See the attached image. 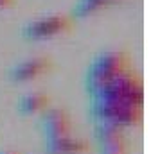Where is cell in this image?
Here are the masks:
<instances>
[{
  "label": "cell",
  "instance_id": "6da1fadb",
  "mask_svg": "<svg viewBox=\"0 0 160 154\" xmlns=\"http://www.w3.org/2000/svg\"><path fill=\"white\" fill-rule=\"evenodd\" d=\"M88 95L94 125H112L128 131L142 118L144 90L133 68L88 91Z\"/></svg>",
  "mask_w": 160,
  "mask_h": 154
},
{
  "label": "cell",
  "instance_id": "7a4b0ae2",
  "mask_svg": "<svg viewBox=\"0 0 160 154\" xmlns=\"http://www.w3.org/2000/svg\"><path fill=\"white\" fill-rule=\"evenodd\" d=\"M131 68H133V65H131V59L126 52L122 50L101 52L99 56H95L92 59V63H90V66L87 70V75H85L87 91H92L97 86L108 82L110 79L128 72Z\"/></svg>",
  "mask_w": 160,
  "mask_h": 154
},
{
  "label": "cell",
  "instance_id": "3957f363",
  "mask_svg": "<svg viewBox=\"0 0 160 154\" xmlns=\"http://www.w3.org/2000/svg\"><path fill=\"white\" fill-rule=\"evenodd\" d=\"M40 134L43 138V143L56 142L59 138H65L74 134V122L70 113L63 108L51 106L49 110L40 115Z\"/></svg>",
  "mask_w": 160,
  "mask_h": 154
},
{
  "label": "cell",
  "instance_id": "277c9868",
  "mask_svg": "<svg viewBox=\"0 0 160 154\" xmlns=\"http://www.w3.org/2000/svg\"><path fill=\"white\" fill-rule=\"evenodd\" d=\"M72 29V18L67 15H49L38 18L34 22L27 23L23 27L22 34L27 40L40 41V40H51V38L61 36Z\"/></svg>",
  "mask_w": 160,
  "mask_h": 154
},
{
  "label": "cell",
  "instance_id": "5b68a950",
  "mask_svg": "<svg viewBox=\"0 0 160 154\" xmlns=\"http://www.w3.org/2000/svg\"><path fill=\"white\" fill-rule=\"evenodd\" d=\"M94 140L97 154H130L126 131L112 125H94Z\"/></svg>",
  "mask_w": 160,
  "mask_h": 154
},
{
  "label": "cell",
  "instance_id": "8992f818",
  "mask_svg": "<svg viewBox=\"0 0 160 154\" xmlns=\"http://www.w3.org/2000/svg\"><path fill=\"white\" fill-rule=\"evenodd\" d=\"M52 70V59L47 56H36L20 61L11 70V79L15 82H31L43 77Z\"/></svg>",
  "mask_w": 160,
  "mask_h": 154
},
{
  "label": "cell",
  "instance_id": "52a82bcc",
  "mask_svg": "<svg viewBox=\"0 0 160 154\" xmlns=\"http://www.w3.org/2000/svg\"><path fill=\"white\" fill-rule=\"evenodd\" d=\"M45 154H88L92 151L90 142L85 138H79L76 134L59 138L56 142L43 143Z\"/></svg>",
  "mask_w": 160,
  "mask_h": 154
},
{
  "label": "cell",
  "instance_id": "ba28073f",
  "mask_svg": "<svg viewBox=\"0 0 160 154\" xmlns=\"http://www.w3.org/2000/svg\"><path fill=\"white\" fill-rule=\"evenodd\" d=\"M51 108V97L42 91H29L18 100V113L22 117H40Z\"/></svg>",
  "mask_w": 160,
  "mask_h": 154
},
{
  "label": "cell",
  "instance_id": "9c48e42d",
  "mask_svg": "<svg viewBox=\"0 0 160 154\" xmlns=\"http://www.w3.org/2000/svg\"><path fill=\"white\" fill-rule=\"evenodd\" d=\"M115 0H79L74 7V16H87L90 13H95L97 9L108 6Z\"/></svg>",
  "mask_w": 160,
  "mask_h": 154
},
{
  "label": "cell",
  "instance_id": "30bf717a",
  "mask_svg": "<svg viewBox=\"0 0 160 154\" xmlns=\"http://www.w3.org/2000/svg\"><path fill=\"white\" fill-rule=\"evenodd\" d=\"M15 0H0V9H4V7H9L11 4H13Z\"/></svg>",
  "mask_w": 160,
  "mask_h": 154
},
{
  "label": "cell",
  "instance_id": "8fae6325",
  "mask_svg": "<svg viewBox=\"0 0 160 154\" xmlns=\"http://www.w3.org/2000/svg\"><path fill=\"white\" fill-rule=\"evenodd\" d=\"M0 154H16V152H11V151H6V152H0Z\"/></svg>",
  "mask_w": 160,
  "mask_h": 154
}]
</instances>
